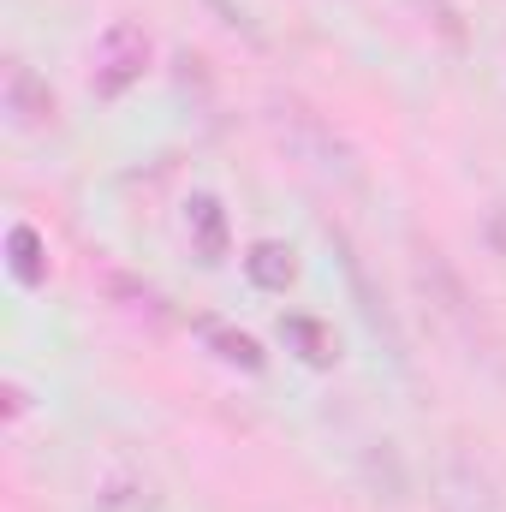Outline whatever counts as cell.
Masks as SVG:
<instances>
[{"mask_svg": "<svg viewBox=\"0 0 506 512\" xmlns=\"http://www.w3.org/2000/svg\"><path fill=\"white\" fill-rule=\"evenodd\" d=\"M262 131H268V143H274L316 191H358L364 161H358L352 137L334 126L310 96H298V90H268V96H262Z\"/></svg>", "mask_w": 506, "mask_h": 512, "instance_id": "obj_1", "label": "cell"}, {"mask_svg": "<svg viewBox=\"0 0 506 512\" xmlns=\"http://www.w3.org/2000/svg\"><path fill=\"white\" fill-rule=\"evenodd\" d=\"M411 292H417L429 328H435L459 358H471V364H489V358H495V328H489V316H483V298L465 286V274L447 262L441 245H423V239L411 245Z\"/></svg>", "mask_w": 506, "mask_h": 512, "instance_id": "obj_2", "label": "cell"}, {"mask_svg": "<svg viewBox=\"0 0 506 512\" xmlns=\"http://www.w3.org/2000/svg\"><path fill=\"white\" fill-rule=\"evenodd\" d=\"M429 507L435 512H501V477L471 441H447L429 471Z\"/></svg>", "mask_w": 506, "mask_h": 512, "instance_id": "obj_3", "label": "cell"}, {"mask_svg": "<svg viewBox=\"0 0 506 512\" xmlns=\"http://www.w3.org/2000/svg\"><path fill=\"white\" fill-rule=\"evenodd\" d=\"M149 60H155V36H149L137 18H114V24L96 36V48H90V90H96L102 102H120L126 90L143 84Z\"/></svg>", "mask_w": 506, "mask_h": 512, "instance_id": "obj_4", "label": "cell"}, {"mask_svg": "<svg viewBox=\"0 0 506 512\" xmlns=\"http://www.w3.org/2000/svg\"><path fill=\"white\" fill-rule=\"evenodd\" d=\"M0 114L18 137H42V131L60 126V102L24 54H6V66H0Z\"/></svg>", "mask_w": 506, "mask_h": 512, "instance_id": "obj_5", "label": "cell"}, {"mask_svg": "<svg viewBox=\"0 0 506 512\" xmlns=\"http://www.w3.org/2000/svg\"><path fill=\"white\" fill-rule=\"evenodd\" d=\"M185 233H191V245H197L203 262H221L227 256V215H221L215 197H191L185 203Z\"/></svg>", "mask_w": 506, "mask_h": 512, "instance_id": "obj_6", "label": "cell"}, {"mask_svg": "<svg viewBox=\"0 0 506 512\" xmlns=\"http://www.w3.org/2000/svg\"><path fill=\"white\" fill-rule=\"evenodd\" d=\"M364 477H370L376 501H387V507L405 501V465H399V447H393V441H370V453H364Z\"/></svg>", "mask_w": 506, "mask_h": 512, "instance_id": "obj_7", "label": "cell"}, {"mask_svg": "<svg viewBox=\"0 0 506 512\" xmlns=\"http://www.w3.org/2000/svg\"><path fill=\"white\" fill-rule=\"evenodd\" d=\"M245 274H251L262 292H286V286H292V274H298V262H292L286 245L262 239V245H251V256H245Z\"/></svg>", "mask_w": 506, "mask_h": 512, "instance_id": "obj_8", "label": "cell"}, {"mask_svg": "<svg viewBox=\"0 0 506 512\" xmlns=\"http://www.w3.org/2000/svg\"><path fill=\"white\" fill-rule=\"evenodd\" d=\"M6 245H12V268H18L24 286H36V280L48 274V268H42V239H36V227H12Z\"/></svg>", "mask_w": 506, "mask_h": 512, "instance_id": "obj_9", "label": "cell"}, {"mask_svg": "<svg viewBox=\"0 0 506 512\" xmlns=\"http://www.w3.org/2000/svg\"><path fill=\"white\" fill-rule=\"evenodd\" d=\"M215 346H221V358L227 364H245V370H262V352H256V340H245V334H221V328H203Z\"/></svg>", "mask_w": 506, "mask_h": 512, "instance_id": "obj_10", "label": "cell"}, {"mask_svg": "<svg viewBox=\"0 0 506 512\" xmlns=\"http://www.w3.org/2000/svg\"><path fill=\"white\" fill-rule=\"evenodd\" d=\"M286 334H292V340H304V346H310V352H304V358H310V364H334V358H340V352H334V346H328V334H322V328H316V322H304V316H298V322H286Z\"/></svg>", "mask_w": 506, "mask_h": 512, "instance_id": "obj_11", "label": "cell"}]
</instances>
